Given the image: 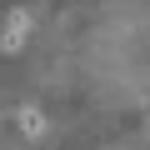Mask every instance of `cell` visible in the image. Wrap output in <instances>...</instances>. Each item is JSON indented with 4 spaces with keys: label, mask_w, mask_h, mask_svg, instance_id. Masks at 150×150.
Instances as JSON below:
<instances>
[{
    "label": "cell",
    "mask_w": 150,
    "mask_h": 150,
    "mask_svg": "<svg viewBox=\"0 0 150 150\" xmlns=\"http://www.w3.org/2000/svg\"><path fill=\"white\" fill-rule=\"evenodd\" d=\"M45 125H50V120H45V110H35V105H25V110H20V130H25L30 140H40V135H45Z\"/></svg>",
    "instance_id": "2"
},
{
    "label": "cell",
    "mask_w": 150,
    "mask_h": 150,
    "mask_svg": "<svg viewBox=\"0 0 150 150\" xmlns=\"http://www.w3.org/2000/svg\"><path fill=\"white\" fill-rule=\"evenodd\" d=\"M25 25H30V15L25 10H10L5 15V35H0V50H20L25 45Z\"/></svg>",
    "instance_id": "1"
}]
</instances>
